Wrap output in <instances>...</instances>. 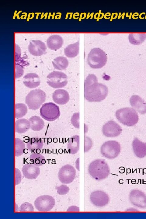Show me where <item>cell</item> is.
<instances>
[{"instance_id":"6da1fadb","label":"cell","mask_w":146,"mask_h":219,"mask_svg":"<svg viewBox=\"0 0 146 219\" xmlns=\"http://www.w3.org/2000/svg\"><path fill=\"white\" fill-rule=\"evenodd\" d=\"M84 97L90 102H99L104 100L108 93V89L105 85L98 82L94 74L88 75L84 81Z\"/></svg>"},{"instance_id":"7a4b0ae2","label":"cell","mask_w":146,"mask_h":219,"mask_svg":"<svg viewBox=\"0 0 146 219\" xmlns=\"http://www.w3.org/2000/svg\"><path fill=\"white\" fill-rule=\"evenodd\" d=\"M90 175L97 180L107 178L109 175L110 169L107 162L104 159H97L92 161L88 167Z\"/></svg>"},{"instance_id":"3957f363","label":"cell","mask_w":146,"mask_h":219,"mask_svg":"<svg viewBox=\"0 0 146 219\" xmlns=\"http://www.w3.org/2000/svg\"><path fill=\"white\" fill-rule=\"evenodd\" d=\"M115 116L120 123L128 127L134 126L139 120L138 113L134 109L130 107L123 108L117 110Z\"/></svg>"},{"instance_id":"277c9868","label":"cell","mask_w":146,"mask_h":219,"mask_svg":"<svg viewBox=\"0 0 146 219\" xmlns=\"http://www.w3.org/2000/svg\"><path fill=\"white\" fill-rule=\"evenodd\" d=\"M107 56L105 52L102 49L95 48L92 49L89 53L87 61L89 65L92 68H100L106 64Z\"/></svg>"},{"instance_id":"5b68a950","label":"cell","mask_w":146,"mask_h":219,"mask_svg":"<svg viewBox=\"0 0 146 219\" xmlns=\"http://www.w3.org/2000/svg\"><path fill=\"white\" fill-rule=\"evenodd\" d=\"M46 97V93L42 90L39 89L33 90L26 96L25 102L29 109L36 110L45 102Z\"/></svg>"},{"instance_id":"8992f818","label":"cell","mask_w":146,"mask_h":219,"mask_svg":"<svg viewBox=\"0 0 146 219\" xmlns=\"http://www.w3.org/2000/svg\"><path fill=\"white\" fill-rule=\"evenodd\" d=\"M121 146L118 142L110 140L104 142L100 148L102 155L107 159H112L116 158L120 154Z\"/></svg>"},{"instance_id":"52a82bcc","label":"cell","mask_w":146,"mask_h":219,"mask_svg":"<svg viewBox=\"0 0 146 219\" xmlns=\"http://www.w3.org/2000/svg\"><path fill=\"white\" fill-rule=\"evenodd\" d=\"M40 113L43 118L50 122L55 120L60 115L59 107L52 102L43 104L40 109Z\"/></svg>"},{"instance_id":"ba28073f","label":"cell","mask_w":146,"mask_h":219,"mask_svg":"<svg viewBox=\"0 0 146 219\" xmlns=\"http://www.w3.org/2000/svg\"><path fill=\"white\" fill-rule=\"evenodd\" d=\"M47 82L49 86L53 88H63L67 84V76L62 72L54 71L47 75Z\"/></svg>"},{"instance_id":"9c48e42d","label":"cell","mask_w":146,"mask_h":219,"mask_svg":"<svg viewBox=\"0 0 146 219\" xmlns=\"http://www.w3.org/2000/svg\"><path fill=\"white\" fill-rule=\"evenodd\" d=\"M34 206L39 211H50L54 207L55 201L54 198L49 195H43L38 197L35 200Z\"/></svg>"},{"instance_id":"30bf717a","label":"cell","mask_w":146,"mask_h":219,"mask_svg":"<svg viewBox=\"0 0 146 219\" xmlns=\"http://www.w3.org/2000/svg\"><path fill=\"white\" fill-rule=\"evenodd\" d=\"M76 171L72 166L67 164L62 166L58 172V178L62 183L68 184L72 182L75 179Z\"/></svg>"},{"instance_id":"8fae6325","label":"cell","mask_w":146,"mask_h":219,"mask_svg":"<svg viewBox=\"0 0 146 219\" xmlns=\"http://www.w3.org/2000/svg\"><path fill=\"white\" fill-rule=\"evenodd\" d=\"M129 199L134 206L141 208H146V195L142 191L137 189L131 191Z\"/></svg>"},{"instance_id":"7c38bea8","label":"cell","mask_w":146,"mask_h":219,"mask_svg":"<svg viewBox=\"0 0 146 219\" xmlns=\"http://www.w3.org/2000/svg\"><path fill=\"white\" fill-rule=\"evenodd\" d=\"M122 131L121 126L116 122L111 120L106 123L103 126L102 131L105 136L115 137L120 134Z\"/></svg>"},{"instance_id":"4fadbf2b","label":"cell","mask_w":146,"mask_h":219,"mask_svg":"<svg viewBox=\"0 0 146 219\" xmlns=\"http://www.w3.org/2000/svg\"><path fill=\"white\" fill-rule=\"evenodd\" d=\"M90 200L94 205L98 207L106 206L109 203V198L108 195L101 190H96L92 193Z\"/></svg>"},{"instance_id":"5bb4252c","label":"cell","mask_w":146,"mask_h":219,"mask_svg":"<svg viewBox=\"0 0 146 219\" xmlns=\"http://www.w3.org/2000/svg\"><path fill=\"white\" fill-rule=\"evenodd\" d=\"M46 46L45 43L40 40H32L30 42L28 50L32 55L40 56L46 53Z\"/></svg>"},{"instance_id":"9a60e30c","label":"cell","mask_w":146,"mask_h":219,"mask_svg":"<svg viewBox=\"0 0 146 219\" xmlns=\"http://www.w3.org/2000/svg\"><path fill=\"white\" fill-rule=\"evenodd\" d=\"M131 106L141 114L146 113V103L143 99L137 95H133L130 99Z\"/></svg>"},{"instance_id":"2e32d148","label":"cell","mask_w":146,"mask_h":219,"mask_svg":"<svg viewBox=\"0 0 146 219\" xmlns=\"http://www.w3.org/2000/svg\"><path fill=\"white\" fill-rule=\"evenodd\" d=\"M23 176L28 179H35L38 176L40 173L39 166L32 164H27L24 165L22 169Z\"/></svg>"},{"instance_id":"e0dca14e","label":"cell","mask_w":146,"mask_h":219,"mask_svg":"<svg viewBox=\"0 0 146 219\" xmlns=\"http://www.w3.org/2000/svg\"><path fill=\"white\" fill-rule=\"evenodd\" d=\"M132 146L134 153L137 157L142 158L146 156V143L135 137L132 142Z\"/></svg>"},{"instance_id":"ac0fdd59","label":"cell","mask_w":146,"mask_h":219,"mask_svg":"<svg viewBox=\"0 0 146 219\" xmlns=\"http://www.w3.org/2000/svg\"><path fill=\"white\" fill-rule=\"evenodd\" d=\"M52 97L54 102L60 105L66 104L70 99L68 92L63 89L56 90L53 93Z\"/></svg>"},{"instance_id":"d6986e66","label":"cell","mask_w":146,"mask_h":219,"mask_svg":"<svg viewBox=\"0 0 146 219\" xmlns=\"http://www.w3.org/2000/svg\"><path fill=\"white\" fill-rule=\"evenodd\" d=\"M23 82L26 87L30 88H34L40 85V80L39 76L37 74L29 73L23 77Z\"/></svg>"},{"instance_id":"ffe728a7","label":"cell","mask_w":146,"mask_h":219,"mask_svg":"<svg viewBox=\"0 0 146 219\" xmlns=\"http://www.w3.org/2000/svg\"><path fill=\"white\" fill-rule=\"evenodd\" d=\"M27 149L32 153H40L43 146V141L41 138L33 137L30 139L26 144Z\"/></svg>"},{"instance_id":"44dd1931","label":"cell","mask_w":146,"mask_h":219,"mask_svg":"<svg viewBox=\"0 0 146 219\" xmlns=\"http://www.w3.org/2000/svg\"><path fill=\"white\" fill-rule=\"evenodd\" d=\"M47 41L48 47L52 50L59 49L63 44V38L58 35H53L50 36L48 38Z\"/></svg>"},{"instance_id":"7402d4cb","label":"cell","mask_w":146,"mask_h":219,"mask_svg":"<svg viewBox=\"0 0 146 219\" xmlns=\"http://www.w3.org/2000/svg\"><path fill=\"white\" fill-rule=\"evenodd\" d=\"M79 136L74 135L69 138L67 144V148L68 152L71 154H75L79 150Z\"/></svg>"},{"instance_id":"603a6c76","label":"cell","mask_w":146,"mask_h":219,"mask_svg":"<svg viewBox=\"0 0 146 219\" xmlns=\"http://www.w3.org/2000/svg\"><path fill=\"white\" fill-rule=\"evenodd\" d=\"M28 120L30 123V128L33 131H40L44 127L45 124L44 121L39 116H32Z\"/></svg>"},{"instance_id":"cb8c5ba5","label":"cell","mask_w":146,"mask_h":219,"mask_svg":"<svg viewBox=\"0 0 146 219\" xmlns=\"http://www.w3.org/2000/svg\"><path fill=\"white\" fill-rule=\"evenodd\" d=\"M30 127L28 120L22 118L17 120L15 122V131L19 134H23L29 130Z\"/></svg>"},{"instance_id":"d4e9b609","label":"cell","mask_w":146,"mask_h":219,"mask_svg":"<svg viewBox=\"0 0 146 219\" xmlns=\"http://www.w3.org/2000/svg\"><path fill=\"white\" fill-rule=\"evenodd\" d=\"M79 42L68 45L64 50L65 55L69 58L76 57L79 52Z\"/></svg>"},{"instance_id":"484cf974","label":"cell","mask_w":146,"mask_h":219,"mask_svg":"<svg viewBox=\"0 0 146 219\" xmlns=\"http://www.w3.org/2000/svg\"><path fill=\"white\" fill-rule=\"evenodd\" d=\"M52 63L55 69L62 70L65 69L68 67V61L66 57L63 56H59L54 59L52 61Z\"/></svg>"},{"instance_id":"4316f807","label":"cell","mask_w":146,"mask_h":219,"mask_svg":"<svg viewBox=\"0 0 146 219\" xmlns=\"http://www.w3.org/2000/svg\"><path fill=\"white\" fill-rule=\"evenodd\" d=\"M146 38L145 33H131L129 35L128 39L132 44L138 45L144 41Z\"/></svg>"},{"instance_id":"83f0119b","label":"cell","mask_w":146,"mask_h":219,"mask_svg":"<svg viewBox=\"0 0 146 219\" xmlns=\"http://www.w3.org/2000/svg\"><path fill=\"white\" fill-rule=\"evenodd\" d=\"M30 160L32 164L39 167L45 164L46 162L44 156L38 153H33L31 154Z\"/></svg>"},{"instance_id":"f1b7e54d","label":"cell","mask_w":146,"mask_h":219,"mask_svg":"<svg viewBox=\"0 0 146 219\" xmlns=\"http://www.w3.org/2000/svg\"><path fill=\"white\" fill-rule=\"evenodd\" d=\"M28 111L27 107L22 103H17L15 104V118L17 119L25 116Z\"/></svg>"},{"instance_id":"f546056e","label":"cell","mask_w":146,"mask_h":219,"mask_svg":"<svg viewBox=\"0 0 146 219\" xmlns=\"http://www.w3.org/2000/svg\"><path fill=\"white\" fill-rule=\"evenodd\" d=\"M15 155L18 157L22 155L25 148V144L23 140L18 138L15 139Z\"/></svg>"},{"instance_id":"4dcf8cb0","label":"cell","mask_w":146,"mask_h":219,"mask_svg":"<svg viewBox=\"0 0 146 219\" xmlns=\"http://www.w3.org/2000/svg\"><path fill=\"white\" fill-rule=\"evenodd\" d=\"M20 212H33L34 208L32 205L28 202H25L22 203L19 207Z\"/></svg>"},{"instance_id":"1f68e13d","label":"cell","mask_w":146,"mask_h":219,"mask_svg":"<svg viewBox=\"0 0 146 219\" xmlns=\"http://www.w3.org/2000/svg\"><path fill=\"white\" fill-rule=\"evenodd\" d=\"M79 113H74L71 119V123L72 125L76 128H79Z\"/></svg>"},{"instance_id":"d6a6232c","label":"cell","mask_w":146,"mask_h":219,"mask_svg":"<svg viewBox=\"0 0 146 219\" xmlns=\"http://www.w3.org/2000/svg\"><path fill=\"white\" fill-rule=\"evenodd\" d=\"M92 142L91 139L88 136L84 137V152H87L92 148Z\"/></svg>"},{"instance_id":"836d02e7","label":"cell","mask_w":146,"mask_h":219,"mask_svg":"<svg viewBox=\"0 0 146 219\" xmlns=\"http://www.w3.org/2000/svg\"><path fill=\"white\" fill-rule=\"evenodd\" d=\"M56 189H57V193L60 195L67 194L69 190V189L68 186L64 185L57 187Z\"/></svg>"},{"instance_id":"e575fe53","label":"cell","mask_w":146,"mask_h":219,"mask_svg":"<svg viewBox=\"0 0 146 219\" xmlns=\"http://www.w3.org/2000/svg\"><path fill=\"white\" fill-rule=\"evenodd\" d=\"M15 77L16 78L21 77L23 74L24 71L22 66L16 65V66Z\"/></svg>"},{"instance_id":"d590c367","label":"cell","mask_w":146,"mask_h":219,"mask_svg":"<svg viewBox=\"0 0 146 219\" xmlns=\"http://www.w3.org/2000/svg\"><path fill=\"white\" fill-rule=\"evenodd\" d=\"M16 185L19 183L21 181V176L20 171L17 169L15 168Z\"/></svg>"}]
</instances>
